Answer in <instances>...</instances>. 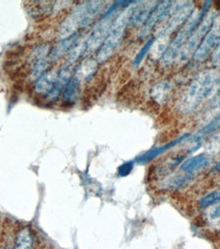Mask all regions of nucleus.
I'll return each instance as SVG.
<instances>
[{
  "label": "nucleus",
  "instance_id": "f257e3e1",
  "mask_svg": "<svg viewBox=\"0 0 220 249\" xmlns=\"http://www.w3.org/2000/svg\"><path fill=\"white\" fill-rule=\"evenodd\" d=\"M220 88V74L215 71L200 72L193 81L180 101L183 113L194 111L205 100L212 97Z\"/></svg>",
  "mask_w": 220,
  "mask_h": 249
},
{
  "label": "nucleus",
  "instance_id": "f03ea898",
  "mask_svg": "<svg viewBox=\"0 0 220 249\" xmlns=\"http://www.w3.org/2000/svg\"><path fill=\"white\" fill-rule=\"evenodd\" d=\"M103 2L89 1L78 5L65 19L59 29V36L62 39L76 34V31L88 27L101 13Z\"/></svg>",
  "mask_w": 220,
  "mask_h": 249
},
{
  "label": "nucleus",
  "instance_id": "7ed1b4c3",
  "mask_svg": "<svg viewBox=\"0 0 220 249\" xmlns=\"http://www.w3.org/2000/svg\"><path fill=\"white\" fill-rule=\"evenodd\" d=\"M211 1H207L204 6L200 9H194L191 16L186 20V23L183 25L180 32L177 33L176 37L172 40V42L169 44V47L164 51L163 55L161 56V62L164 66H169L176 60L177 55H179L180 50L185 45L187 39L191 37L195 29L201 23L202 18L205 17V14L210 6Z\"/></svg>",
  "mask_w": 220,
  "mask_h": 249
},
{
  "label": "nucleus",
  "instance_id": "20e7f679",
  "mask_svg": "<svg viewBox=\"0 0 220 249\" xmlns=\"http://www.w3.org/2000/svg\"><path fill=\"white\" fill-rule=\"evenodd\" d=\"M132 12L133 8L131 7L119 14L117 17V18H115L108 36L104 40L103 44L99 48L97 54V61L100 62V64L109 59L110 56L114 53V51L120 45L125 28L129 25Z\"/></svg>",
  "mask_w": 220,
  "mask_h": 249
},
{
  "label": "nucleus",
  "instance_id": "39448f33",
  "mask_svg": "<svg viewBox=\"0 0 220 249\" xmlns=\"http://www.w3.org/2000/svg\"><path fill=\"white\" fill-rule=\"evenodd\" d=\"M215 18H216L215 10L207 13V15L202 18L201 23L199 24V26L195 29L191 37L187 39L185 45L180 50L179 55H177V58L175 61L184 62L196 53V50L198 49L199 46H200L205 36L209 32V30H210V28L212 27Z\"/></svg>",
  "mask_w": 220,
  "mask_h": 249
},
{
  "label": "nucleus",
  "instance_id": "423d86ee",
  "mask_svg": "<svg viewBox=\"0 0 220 249\" xmlns=\"http://www.w3.org/2000/svg\"><path fill=\"white\" fill-rule=\"evenodd\" d=\"M118 7V4L112 5L108 12H106V14L104 15L102 19L99 20V23L96 25V27L93 29L90 37L86 41L87 50L93 51L101 47L104 40L106 39V37L110 32L115 18H117V17H115V13H117Z\"/></svg>",
  "mask_w": 220,
  "mask_h": 249
},
{
  "label": "nucleus",
  "instance_id": "0eeeda50",
  "mask_svg": "<svg viewBox=\"0 0 220 249\" xmlns=\"http://www.w3.org/2000/svg\"><path fill=\"white\" fill-rule=\"evenodd\" d=\"M220 43V16L215 18L212 27L194 53V60L201 61Z\"/></svg>",
  "mask_w": 220,
  "mask_h": 249
},
{
  "label": "nucleus",
  "instance_id": "6e6552de",
  "mask_svg": "<svg viewBox=\"0 0 220 249\" xmlns=\"http://www.w3.org/2000/svg\"><path fill=\"white\" fill-rule=\"evenodd\" d=\"M80 34L76 33L68 38L62 39L59 42L50 50L48 60L49 62H56L60 58L64 57L67 53H69V51L75 47V45L79 42Z\"/></svg>",
  "mask_w": 220,
  "mask_h": 249
},
{
  "label": "nucleus",
  "instance_id": "1a4fd4ad",
  "mask_svg": "<svg viewBox=\"0 0 220 249\" xmlns=\"http://www.w3.org/2000/svg\"><path fill=\"white\" fill-rule=\"evenodd\" d=\"M171 4H172V1H162L157 4L156 7L153 9V12L150 15L149 18L147 19V22L145 23L144 28L142 29V31L139 34V37L145 38L148 36L151 31L153 30V28L157 25V23L163 19L165 13L167 12V9L170 7Z\"/></svg>",
  "mask_w": 220,
  "mask_h": 249
},
{
  "label": "nucleus",
  "instance_id": "9d476101",
  "mask_svg": "<svg viewBox=\"0 0 220 249\" xmlns=\"http://www.w3.org/2000/svg\"><path fill=\"white\" fill-rule=\"evenodd\" d=\"M58 71L53 69L47 70L33 84V90L37 95L47 96L50 91L53 89V86L57 79Z\"/></svg>",
  "mask_w": 220,
  "mask_h": 249
},
{
  "label": "nucleus",
  "instance_id": "9b49d317",
  "mask_svg": "<svg viewBox=\"0 0 220 249\" xmlns=\"http://www.w3.org/2000/svg\"><path fill=\"white\" fill-rule=\"evenodd\" d=\"M156 2H148V3H141L135 8H133V12L130 18L129 24L133 27H138L143 25L149 18L152 14L153 9L156 7Z\"/></svg>",
  "mask_w": 220,
  "mask_h": 249
},
{
  "label": "nucleus",
  "instance_id": "f8f14e48",
  "mask_svg": "<svg viewBox=\"0 0 220 249\" xmlns=\"http://www.w3.org/2000/svg\"><path fill=\"white\" fill-rule=\"evenodd\" d=\"M209 163H210V157H208L207 154H200L186 160L181 165V171L186 174L194 175L196 172L206 168Z\"/></svg>",
  "mask_w": 220,
  "mask_h": 249
},
{
  "label": "nucleus",
  "instance_id": "ddd939ff",
  "mask_svg": "<svg viewBox=\"0 0 220 249\" xmlns=\"http://www.w3.org/2000/svg\"><path fill=\"white\" fill-rule=\"evenodd\" d=\"M34 234L29 227L20 228L17 231L13 249H33Z\"/></svg>",
  "mask_w": 220,
  "mask_h": 249
},
{
  "label": "nucleus",
  "instance_id": "4468645a",
  "mask_svg": "<svg viewBox=\"0 0 220 249\" xmlns=\"http://www.w3.org/2000/svg\"><path fill=\"white\" fill-rule=\"evenodd\" d=\"M97 70V62L93 59H86L77 68L75 74L72 77H75L80 83L83 81H87L94 76Z\"/></svg>",
  "mask_w": 220,
  "mask_h": 249
},
{
  "label": "nucleus",
  "instance_id": "2eb2a0df",
  "mask_svg": "<svg viewBox=\"0 0 220 249\" xmlns=\"http://www.w3.org/2000/svg\"><path fill=\"white\" fill-rule=\"evenodd\" d=\"M80 85L81 83L75 77H71L64 92H62V100H64V102L73 103L77 100L80 94Z\"/></svg>",
  "mask_w": 220,
  "mask_h": 249
},
{
  "label": "nucleus",
  "instance_id": "dca6fc26",
  "mask_svg": "<svg viewBox=\"0 0 220 249\" xmlns=\"http://www.w3.org/2000/svg\"><path fill=\"white\" fill-rule=\"evenodd\" d=\"M193 174H186L182 176H176L170 179H167L164 182V186L169 189H181L184 188L188 183L193 180Z\"/></svg>",
  "mask_w": 220,
  "mask_h": 249
},
{
  "label": "nucleus",
  "instance_id": "f3484780",
  "mask_svg": "<svg viewBox=\"0 0 220 249\" xmlns=\"http://www.w3.org/2000/svg\"><path fill=\"white\" fill-rule=\"evenodd\" d=\"M171 89V85H169L167 82H162L160 84H157L154 86L152 90V96L157 102H163L165 101L166 97L169 96V93Z\"/></svg>",
  "mask_w": 220,
  "mask_h": 249
},
{
  "label": "nucleus",
  "instance_id": "a211bd4d",
  "mask_svg": "<svg viewBox=\"0 0 220 249\" xmlns=\"http://www.w3.org/2000/svg\"><path fill=\"white\" fill-rule=\"evenodd\" d=\"M220 202V191H214L207 194L203 198L200 199L199 203L203 207V209H208V207L216 205Z\"/></svg>",
  "mask_w": 220,
  "mask_h": 249
},
{
  "label": "nucleus",
  "instance_id": "6ab92c4d",
  "mask_svg": "<svg viewBox=\"0 0 220 249\" xmlns=\"http://www.w3.org/2000/svg\"><path fill=\"white\" fill-rule=\"evenodd\" d=\"M206 152L209 154L220 153V134L214 136L206 145Z\"/></svg>",
  "mask_w": 220,
  "mask_h": 249
},
{
  "label": "nucleus",
  "instance_id": "aec40b11",
  "mask_svg": "<svg viewBox=\"0 0 220 249\" xmlns=\"http://www.w3.org/2000/svg\"><path fill=\"white\" fill-rule=\"evenodd\" d=\"M154 42H155V38H151V39L148 40V42H147V43L143 46V48L139 51V53L137 54V56H135V61H134L135 66L139 65L140 62L143 60V58L146 56V54L148 53V51L152 48Z\"/></svg>",
  "mask_w": 220,
  "mask_h": 249
},
{
  "label": "nucleus",
  "instance_id": "412c9836",
  "mask_svg": "<svg viewBox=\"0 0 220 249\" xmlns=\"http://www.w3.org/2000/svg\"><path fill=\"white\" fill-rule=\"evenodd\" d=\"M208 209H210L207 213V219L209 220V222H217L220 219V205L216 204L208 207Z\"/></svg>",
  "mask_w": 220,
  "mask_h": 249
},
{
  "label": "nucleus",
  "instance_id": "4be33fe9",
  "mask_svg": "<svg viewBox=\"0 0 220 249\" xmlns=\"http://www.w3.org/2000/svg\"><path fill=\"white\" fill-rule=\"evenodd\" d=\"M212 62H213L214 66H217V67L220 66V44L215 49L214 53L212 55Z\"/></svg>",
  "mask_w": 220,
  "mask_h": 249
},
{
  "label": "nucleus",
  "instance_id": "5701e85b",
  "mask_svg": "<svg viewBox=\"0 0 220 249\" xmlns=\"http://www.w3.org/2000/svg\"><path fill=\"white\" fill-rule=\"evenodd\" d=\"M214 170H215V171H220V161L215 165V167H214Z\"/></svg>",
  "mask_w": 220,
  "mask_h": 249
},
{
  "label": "nucleus",
  "instance_id": "b1692460",
  "mask_svg": "<svg viewBox=\"0 0 220 249\" xmlns=\"http://www.w3.org/2000/svg\"><path fill=\"white\" fill-rule=\"evenodd\" d=\"M6 249H8V248H6Z\"/></svg>",
  "mask_w": 220,
  "mask_h": 249
}]
</instances>
